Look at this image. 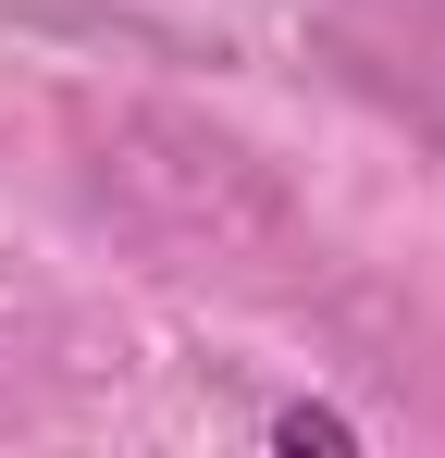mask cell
Segmentation results:
<instances>
[{
    "mask_svg": "<svg viewBox=\"0 0 445 458\" xmlns=\"http://www.w3.org/2000/svg\"><path fill=\"white\" fill-rule=\"evenodd\" d=\"M273 446H285V458H347L359 421H347V409H273Z\"/></svg>",
    "mask_w": 445,
    "mask_h": 458,
    "instance_id": "cell-1",
    "label": "cell"
}]
</instances>
